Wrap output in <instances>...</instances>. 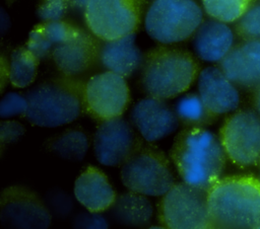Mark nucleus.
Listing matches in <instances>:
<instances>
[{
  "label": "nucleus",
  "mask_w": 260,
  "mask_h": 229,
  "mask_svg": "<svg viewBox=\"0 0 260 229\" xmlns=\"http://www.w3.org/2000/svg\"><path fill=\"white\" fill-rule=\"evenodd\" d=\"M170 158L182 178L208 190L221 176L226 154L219 137L204 127H185L176 136Z\"/></svg>",
  "instance_id": "nucleus-1"
},
{
  "label": "nucleus",
  "mask_w": 260,
  "mask_h": 229,
  "mask_svg": "<svg viewBox=\"0 0 260 229\" xmlns=\"http://www.w3.org/2000/svg\"><path fill=\"white\" fill-rule=\"evenodd\" d=\"M207 204L211 228H258L260 180L250 175L219 178L207 192Z\"/></svg>",
  "instance_id": "nucleus-2"
},
{
  "label": "nucleus",
  "mask_w": 260,
  "mask_h": 229,
  "mask_svg": "<svg viewBox=\"0 0 260 229\" xmlns=\"http://www.w3.org/2000/svg\"><path fill=\"white\" fill-rule=\"evenodd\" d=\"M140 69L142 91L166 100L186 92L200 72L198 62L189 51L172 45L148 51Z\"/></svg>",
  "instance_id": "nucleus-3"
},
{
  "label": "nucleus",
  "mask_w": 260,
  "mask_h": 229,
  "mask_svg": "<svg viewBox=\"0 0 260 229\" xmlns=\"http://www.w3.org/2000/svg\"><path fill=\"white\" fill-rule=\"evenodd\" d=\"M84 82L62 75L48 79L27 91V122L41 128H57L77 120L84 106Z\"/></svg>",
  "instance_id": "nucleus-4"
},
{
  "label": "nucleus",
  "mask_w": 260,
  "mask_h": 229,
  "mask_svg": "<svg viewBox=\"0 0 260 229\" xmlns=\"http://www.w3.org/2000/svg\"><path fill=\"white\" fill-rule=\"evenodd\" d=\"M120 167L125 187L147 197H161L176 183L169 157L144 139Z\"/></svg>",
  "instance_id": "nucleus-5"
},
{
  "label": "nucleus",
  "mask_w": 260,
  "mask_h": 229,
  "mask_svg": "<svg viewBox=\"0 0 260 229\" xmlns=\"http://www.w3.org/2000/svg\"><path fill=\"white\" fill-rule=\"evenodd\" d=\"M203 22L195 0H153L144 16L147 34L161 45H174L194 35Z\"/></svg>",
  "instance_id": "nucleus-6"
},
{
  "label": "nucleus",
  "mask_w": 260,
  "mask_h": 229,
  "mask_svg": "<svg viewBox=\"0 0 260 229\" xmlns=\"http://www.w3.org/2000/svg\"><path fill=\"white\" fill-rule=\"evenodd\" d=\"M207 192L183 180L176 182L158 203L157 218L169 229L211 228Z\"/></svg>",
  "instance_id": "nucleus-7"
},
{
  "label": "nucleus",
  "mask_w": 260,
  "mask_h": 229,
  "mask_svg": "<svg viewBox=\"0 0 260 229\" xmlns=\"http://www.w3.org/2000/svg\"><path fill=\"white\" fill-rule=\"evenodd\" d=\"M142 11L143 0H88L83 15L88 30L104 42L135 33Z\"/></svg>",
  "instance_id": "nucleus-8"
},
{
  "label": "nucleus",
  "mask_w": 260,
  "mask_h": 229,
  "mask_svg": "<svg viewBox=\"0 0 260 229\" xmlns=\"http://www.w3.org/2000/svg\"><path fill=\"white\" fill-rule=\"evenodd\" d=\"M219 140L226 157L236 165H260V116L252 110L231 114L222 124Z\"/></svg>",
  "instance_id": "nucleus-9"
},
{
  "label": "nucleus",
  "mask_w": 260,
  "mask_h": 229,
  "mask_svg": "<svg viewBox=\"0 0 260 229\" xmlns=\"http://www.w3.org/2000/svg\"><path fill=\"white\" fill-rule=\"evenodd\" d=\"M83 95L85 110L100 122L122 117L130 101L126 78L107 70L84 82Z\"/></svg>",
  "instance_id": "nucleus-10"
},
{
  "label": "nucleus",
  "mask_w": 260,
  "mask_h": 229,
  "mask_svg": "<svg viewBox=\"0 0 260 229\" xmlns=\"http://www.w3.org/2000/svg\"><path fill=\"white\" fill-rule=\"evenodd\" d=\"M0 220L8 228L46 229L52 213L41 197L23 185H11L0 197Z\"/></svg>",
  "instance_id": "nucleus-11"
},
{
  "label": "nucleus",
  "mask_w": 260,
  "mask_h": 229,
  "mask_svg": "<svg viewBox=\"0 0 260 229\" xmlns=\"http://www.w3.org/2000/svg\"><path fill=\"white\" fill-rule=\"evenodd\" d=\"M141 139L122 117L101 121L93 135V153L105 166H121Z\"/></svg>",
  "instance_id": "nucleus-12"
},
{
  "label": "nucleus",
  "mask_w": 260,
  "mask_h": 229,
  "mask_svg": "<svg viewBox=\"0 0 260 229\" xmlns=\"http://www.w3.org/2000/svg\"><path fill=\"white\" fill-rule=\"evenodd\" d=\"M132 125L146 142L155 143L173 134L179 127V119L166 99L146 96L132 107Z\"/></svg>",
  "instance_id": "nucleus-13"
},
{
  "label": "nucleus",
  "mask_w": 260,
  "mask_h": 229,
  "mask_svg": "<svg viewBox=\"0 0 260 229\" xmlns=\"http://www.w3.org/2000/svg\"><path fill=\"white\" fill-rule=\"evenodd\" d=\"M95 39L91 32L80 28L53 51L51 59L62 75L78 77L93 66L100 53Z\"/></svg>",
  "instance_id": "nucleus-14"
},
{
  "label": "nucleus",
  "mask_w": 260,
  "mask_h": 229,
  "mask_svg": "<svg viewBox=\"0 0 260 229\" xmlns=\"http://www.w3.org/2000/svg\"><path fill=\"white\" fill-rule=\"evenodd\" d=\"M198 94L208 110L219 116L234 111L240 104V93L219 67L209 66L200 70L197 77Z\"/></svg>",
  "instance_id": "nucleus-15"
},
{
  "label": "nucleus",
  "mask_w": 260,
  "mask_h": 229,
  "mask_svg": "<svg viewBox=\"0 0 260 229\" xmlns=\"http://www.w3.org/2000/svg\"><path fill=\"white\" fill-rule=\"evenodd\" d=\"M219 68L237 86L260 85V40H248L236 46L219 63Z\"/></svg>",
  "instance_id": "nucleus-16"
},
{
  "label": "nucleus",
  "mask_w": 260,
  "mask_h": 229,
  "mask_svg": "<svg viewBox=\"0 0 260 229\" xmlns=\"http://www.w3.org/2000/svg\"><path fill=\"white\" fill-rule=\"evenodd\" d=\"M76 201L89 212L102 213L110 210L117 194L107 175L98 167L88 165L74 182Z\"/></svg>",
  "instance_id": "nucleus-17"
},
{
  "label": "nucleus",
  "mask_w": 260,
  "mask_h": 229,
  "mask_svg": "<svg viewBox=\"0 0 260 229\" xmlns=\"http://www.w3.org/2000/svg\"><path fill=\"white\" fill-rule=\"evenodd\" d=\"M235 34L225 22L210 18L203 20L193 35V49L202 61L220 63L232 51Z\"/></svg>",
  "instance_id": "nucleus-18"
},
{
  "label": "nucleus",
  "mask_w": 260,
  "mask_h": 229,
  "mask_svg": "<svg viewBox=\"0 0 260 229\" xmlns=\"http://www.w3.org/2000/svg\"><path fill=\"white\" fill-rule=\"evenodd\" d=\"M144 56L136 45V34L104 41L100 45L99 60L107 71H112L127 78L142 66Z\"/></svg>",
  "instance_id": "nucleus-19"
},
{
  "label": "nucleus",
  "mask_w": 260,
  "mask_h": 229,
  "mask_svg": "<svg viewBox=\"0 0 260 229\" xmlns=\"http://www.w3.org/2000/svg\"><path fill=\"white\" fill-rule=\"evenodd\" d=\"M79 29L80 27L65 20L42 21L29 31L25 46L40 60L51 58L53 51Z\"/></svg>",
  "instance_id": "nucleus-20"
},
{
  "label": "nucleus",
  "mask_w": 260,
  "mask_h": 229,
  "mask_svg": "<svg viewBox=\"0 0 260 229\" xmlns=\"http://www.w3.org/2000/svg\"><path fill=\"white\" fill-rule=\"evenodd\" d=\"M110 210L113 219L120 225L127 227L149 226L153 218V206L147 196L129 189L117 195Z\"/></svg>",
  "instance_id": "nucleus-21"
},
{
  "label": "nucleus",
  "mask_w": 260,
  "mask_h": 229,
  "mask_svg": "<svg viewBox=\"0 0 260 229\" xmlns=\"http://www.w3.org/2000/svg\"><path fill=\"white\" fill-rule=\"evenodd\" d=\"M89 144V138L82 129L68 128L48 140L46 146L50 152L65 160L80 161L86 155Z\"/></svg>",
  "instance_id": "nucleus-22"
},
{
  "label": "nucleus",
  "mask_w": 260,
  "mask_h": 229,
  "mask_svg": "<svg viewBox=\"0 0 260 229\" xmlns=\"http://www.w3.org/2000/svg\"><path fill=\"white\" fill-rule=\"evenodd\" d=\"M40 59L25 46L14 49L8 62V81L13 87H28L36 79Z\"/></svg>",
  "instance_id": "nucleus-23"
},
{
  "label": "nucleus",
  "mask_w": 260,
  "mask_h": 229,
  "mask_svg": "<svg viewBox=\"0 0 260 229\" xmlns=\"http://www.w3.org/2000/svg\"><path fill=\"white\" fill-rule=\"evenodd\" d=\"M174 110L184 127H205L216 118L208 110L198 93H188L180 97Z\"/></svg>",
  "instance_id": "nucleus-24"
},
{
  "label": "nucleus",
  "mask_w": 260,
  "mask_h": 229,
  "mask_svg": "<svg viewBox=\"0 0 260 229\" xmlns=\"http://www.w3.org/2000/svg\"><path fill=\"white\" fill-rule=\"evenodd\" d=\"M251 4L252 0H202L203 9L210 18L225 23L237 22Z\"/></svg>",
  "instance_id": "nucleus-25"
},
{
  "label": "nucleus",
  "mask_w": 260,
  "mask_h": 229,
  "mask_svg": "<svg viewBox=\"0 0 260 229\" xmlns=\"http://www.w3.org/2000/svg\"><path fill=\"white\" fill-rule=\"evenodd\" d=\"M237 31L248 40H260V4L251 5L237 21Z\"/></svg>",
  "instance_id": "nucleus-26"
},
{
  "label": "nucleus",
  "mask_w": 260,
  "mask_h": 229,
  "mask_svg": "<svg viewBox=\"0 0 260 229\" xmlns=\"http://www.w3.org/2000/svg\"><path fill=\"white\" fill-rule=\"evenodd\" d=\"M27 109V98L16 92L6 93L0 101V117L10 119L24 116Z\"/></svg>",
  "instance_id": "nucleus-27"
},
{
  "label": "nucleus",
  "mask_w": 260,
  "mask_h": 229,
  "mask_svg": "<svg viewBox=\"0 0 260 229\" xmlns=\"http://www.w3.org/2000/svg\"><path fill=\"white\" fill-rule=\"evenodd\" d=\"M68 8L70 7L67 0H42L37 14L41 21H58L63 20Z\"/></svg>",
  "instance_id": "nucleus-28"
},
{
  "label": "nucleus",
  "mask_w": 260,
  "mask_h": 229,
  "mask_svg": "<svg viewBox=\"0 0 260 229\" xmlns=\"http://www.w3.org/2000/svg\"><path fill=\"white\" fill-rule=\"evenodd\" d=\"M25 133V128L18 122L13 120L2 121L0 123V144L4 146L12 144L20 139Z\"/></svg>",
  "instance_id": "nucleus-29"
},
{
  "label": "nucleus",
  "mask_w": 260,
  "mask_h": 229,
  "mask_svg": "<svg viewBox=\"0 0 260 229\" xmlns=\"http://www.w3.org/2000/svg\"><path fill=\"white\" fill-rule=\"evenodd\" d=\"M47 203L52 215L54 213L58 216H67L72 209V202L66 193L56 192L52 194Z\"/></svg>",
  "instance_id": "nucleus-30"
},
{
  "label": "nucleus",
  "mask_w": 260,
  "mask_h": 229,
  "mask_svg": "<svg viewBox=\"0 0 260 229\" xmlns=\"http://www.w3.org/2000/svg\"><path fill=\"white\" fill-rule=\"evenodd\" d=\"M74 227L77 228H108L109 224L107 220L101 215V213L96 212H87L78 215L73 223Z\"/></svg>",
  "instance_id": "nucleus-31"
},
{
  "label": "nucleus",
  "mask_w": 260,
  "mask_h": 229,
  "mask_svg": "<svg viewBox=\"0 0 260 229\" xmlns=\"http://www.w3.org/2000/svg\"><path fill=\"white\" fill-rule=\"evenodd\" d=\"M6 80H8V62L6 64L4 58L2 57L1 59V92L4 89Z\"/></svg>",
  "instance_id": "nucleus-32"
},
{
  "label": "nucleus",
  "mask_w": 260,
  "mask_h": 229,
  "mask_svg": "<svg viewBox=\"0 0 260 229\" xmlns=\"http://www.w3.org/2000/svg\"><path fill=\"white\" fill-rule=\"evenodd\" d=\"M67 1L70 8L83 12L88 0H67Z\"/></svg>",
  "instance_id": "nucleus-33"
},
{
  "label": "nucleus",
  "mask_w": 260,
  "mask_h": 229,
  "mask_svg": "<svg viewBox=\"0 0 260 229\" xmlns=\"http://www.w3.org/2000/svg\"><path fill=\"white\" fill-rule=\"evenodd\" d=\"M256 106L260 113V85L258 86V90H257V94H256Z\"/></svg>",
  "instance_id": "nucleus-34"
},
{
  "label": "nucleus",
  "mask_w": 260,
  "mask_h": 229,
  "mask_svg": "<svg viewBox=\"0 0 260 229\" xmlns=\"http://www.w3.org/2000/svg\"><path fill=\"white\" fill-rule=\"evenodd\" d=\"M258 228H260V225H259V226H258Z\"/></svg>",
  "instance_id": "nucleus-35"
},
{
  "label": "nucleus",
  "mask_w": 260,
  "mask_h": 229,
  "mask_svg": "<svg viewBox=\"0 0 260 229\" xmlns=\"http://www.w3.org/2000/svg\"><path fill=\"white\" fill-rule=\"evenodd\" d=\"M259 180H260V178H259Z\"/></svg>",
  "instance_id": "nucleus-36"
}]
</instances>
